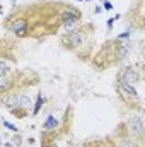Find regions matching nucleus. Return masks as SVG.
Listing matches in <instances>:
<instances>
[{"label": "nucleus", "instance_id": "f257e3e1", "mask_svg": "<svg viewBox=\"0 0 145 147\" xmlns=\"http://www.w3.org/2000/svg\"><path fill=\"white\" fill-rule=\"evenodd\" d=\"M126 128H128V134L133 139H137V140H140V139L145 137V123H144V118L140 115H133L126 121Z\"/></svg>", "mask_w": 145, "mask_h": 147}, {"label": "nucleus", "instance_id": "f03ea898", "mask_svg": "<svg viewBox=\"0 0 145 147\" xmlns=\"http://www.w3.org/2000/svg\"><path fill=\"white\" fill-rule=\"evenodd\" d=\"M118 91L121 94V98L130 103V101H138V92L133 87V84H126V82H119L118 80Z\"/></svg>", "mask_w": 145, "mask_h": 147}, {"label": "nucleus", "instance_id": "7ed1b4c3", "mask_svg": "<svg viewBox=\"0 0 145 147\" xmlns=\"http://www.w3.org/2000/svg\"><path fill=\"white\" fill-rule=\"evenodd\" d=\"M60 19H62V24L65 26V29L68 31V29H72L73 26L80 21V14H79L77 10H73V9L68 7V9H65V10H63V14H62V17H60Z\"/></svg>", "mask_w": 145, "mask_h": 147}, {"label": "nucleus", "instance_id": "20e7f679", "mask_svg": "<svg viewBox=\"0 0 145 147\" xmlns=\"http://www.w3.org/2000/svg\"><path fill=\"white\" fill-rule=\"evenodd\" d=\"M119 82H126V84H135L138 80V72L133 69V67H126L119 72V77H118Z\"/></svg>", "mask_w": 145, "mask_h": 147}, {"label": "nucleus", "instance_id": "39448f33", "mask_svg": "<svg viewBox=\"0 0 145 147\" xmlns=\"http://www.w3.org/2000/svg\"><path fill=\"white\" fill-rule=\"evenodd\" d=\"M63 43L68 48H79L82 45V31H72L63 38Z\"/></svg>", "mask_w": 145, "mask_h": 147}, {"label": "nucleus", "instance_id": "423d86ee", "mask_svg": "<svg viewBox=\"0 0 145 147\" xmlns=\"http://www.w3.org/2000/svg\"><path fill=\"white\" fill-rule=\"evenodd\" d=\"M10 29L17 36H26V33H28V21L26 19H15L14 24L10 26Z\"/></svg>", "mask_w": 145, "mask_h": 147}, {"label": "nucleus", "instance_id": "0eeeda50", "mask_svg": "<svg viewBox=\"0 0 145 147\" xmlns=\"http://www.w3.org/2000/svg\"><path fill=\"white\" fill-rule=\"evenodd\" d=\"M29 106H31V98L26 96V94H19V108L15 111H24V110H28Z\"/></svg>", "mask_w": 145, "mask_h": 147}, {"label": "nucleus", "instance_id": "6e6552de", "mask_svg": "<svg viewBox=\"0 0 145 147\" xmlns=\"http://www.w3.org/2000/svg\"><path fill=\"white\" fill-rule=\"evenodd\" d=\"M58 127V120L53 116V115H50L48 118H46V121H44V125H43V128L46 130V132H50V130H55Z\"/></svg>", "mask_w": 145, "mask_h": 147}, {"label": "nucleus", "instance_id": "1a4fd4ad", "mask_svg": "<svg viewBox=\"0 0 145 147\" xmlns=\"http://www.w3.org/2000/svg\"><path fill=\"white\" fill-rule=\"evenodd\" d=\"M128 51H130V45H128V43H123V45H119V46H118V53H116V58H118V60L125 58V57L128 55Z\"/></svg>", "mask_w": 145, "mask_h": 147}, {"label": "nucleus", "instance_id": "9d476101", "mask_svg": "<svg viewBox=\"0 0 145 147\" xmlns=\"http://www.w3.org/2000/svg\"><path fill=\"white\" fill-rule=\"evenodd\" d=\"M116 147H138L135 139H119L116 142Z\"/></svg>", "mask_w": 145, "mask_h": 147}, {"label": "nucleus", "instance_id": "9b49d317", "mask_svg": "<svg viewBox=\"0 0 145 147\" xmlns=\"http://www.w3.org/2000/svg\"><path fill=\"white\" fill-rule=\"evenodd\" d=\"M0 75H2V77H7V75H9V67H7L5 60L0 62Z\"/></svg>", "mask_w": 145, "mask_h": 147}, {"label": "nucleus", "instance_id": "f8f14e48", "mask_svg": "<svg viewBox=\"0 0 145 147\" xmlns=\"http://www.w3.org/2000/svg\"><path fill=\"white\" fill-rule=\"evenodd\" d=\"M43 103H44V98L39 94V96H38V99H36V106H34V115H38V111H39V108L43 106Z\"/></svg>", "mask_w": 145, "mask_h": 147}, {"label": "nucleus", "instance_id": "ddd939ff", "mask_svg": "<svg viewBox=\"0 0 145 147\" xmlns=\"http://www.w3.org/2000/svg\"><path fill=\"white\" fill-rule=\"evenodd\" d=\"M3 125H5V127H7V128H9V130H15V127H14V125H12V123H9V121H7V120H3Z\"/></svg>", "mask_w": 145, "mask_h": 147}, {"label": "nucleus", "instance_id": "4468645a", "mask_svg": "<svg viewBox=\"0 0 145 147\" xmlns=\"http://www.w3.org/2000/svg\"><path fill=\"white\" fill-rule=\"evenodd\" d=\"M104 9H106V10H111V9H113V3H111V2H104Z\"/></svg>", "mask_w": 145, "mask_h": 147}]
</instances>
